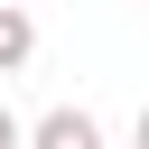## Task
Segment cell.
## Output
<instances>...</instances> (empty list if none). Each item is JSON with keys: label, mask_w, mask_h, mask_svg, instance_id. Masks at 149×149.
I'll return each instance as SVG.
<instances>
[{"label": "cell", "mask_w": 149, "mask_h": 149, "mask_svg": "<svg viewBox=\"0 0 149 149\" xmlns=\"http://www.w3.org/2000/svg\"><path fill=\"white\" fill-rule=\"evenodd\" d=\"M140 9H149V0H140Z\"/></svg>", "instance_id": "obj_5"}, {"label": "cell", "mask_w": 149, "mask_h": 149, "mask_svg": "<svg viewBox=\"0 0 149 149\" xmlns=\"http://www.w3.org/2000/svg\"><path fill=\"white\" fill-rule=\"evenodd\" d=\"M19 140H28V121H19L9 102H0V149H19Z\"/></svg>", "instance_id": "obj_3"}, {"label": "cell", "mask_w": 149, "mask_h": 149, "mask_svg": "<svg viewBox=\"0 0 149 149\" xmlns=\"http://www.w3.org/2000/svg\"><path fill=\"white\" fill-rule=\"evenodd\" d=\"M37 65V19L19 0H0V74H28Z\"/></svg>", "instance_id": "obj_2"}, {"label": "cell", "mask_w": 149, "mask_h": 149, "mask_svg": "<svg viewBox=\"0 0 149 149\" xmlns=\"http://www.w3.org/2000/svg\"><path fill=\"white\" fill-rule=\"evenodd\" d=\"M28 149H102V121H93L84 102H56V112L28 121Z\"/></svg>", "instance_id": "obj_1"}, {"label": "cell", "mask_w": 149, "mask_h": 149, "mask_svg": "<svg viewBox=\"0 0 149 149\" xmlns=\"http://www.w3.org/2000/svg\"><path fill=\"white\" fill-rule=\"evenodd\" d=\"M130 140H140V149H149V102H140V121H130Z\"/></svg>", "instance_id": "obj_4"}]
</instances>
